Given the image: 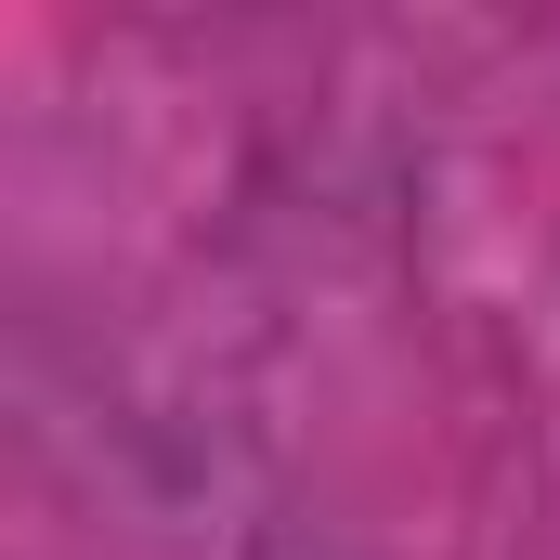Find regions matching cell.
Here are the masks:
<instances>
[]
</instances>
